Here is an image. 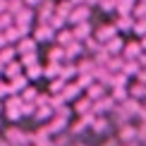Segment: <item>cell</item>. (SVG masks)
<instances>
[{"label": "cell", "instance_id": "cell-1", "mask_svg": "<svg viewBox=\"0 0 146 146\" xmlns=\"http://www.w3.org/2000/svg\"><path fill=\"white\" fill-rule=\"evenodd\" d=\"M117 139H120L122 144H132V141H137V139H139V127H137V125H132V122L120 125V127H117Z\"/></svg>", "mask_w": 146, "mask_h": 146}, {"label": "cell", "instance_id": "cell-2", "mask_svg": "<svg viewBox=\"0 0 146 146\" xmlns=\"http://www.w3.org/2000/svg\"><path fill=\"white\" fill-rule=\"evenodd\" d=\"M117 34H120V31H117V27H115V24H103V27H98V29L94 31V38L98 41V43L106 46L108 41H113Z\"/></svg>", "mask_w": 146, "mask_h": 146}, {"label": "cell", "instance_id": "cell-3", "mask_svg": "<svg viewBox=\"0 0 146 146\" xmlns=\"http://www.w3.org/2000/svg\"><path fill=\"white\" fill-rule=\"evenodd\" d=\"M22 106H24V101L17 98V96H10V98H7V103H5V110H7V117L12 120V122L22 117Z\"/></svg>", "mask_w": 146, "mask_h": 146}, {"label": "cell", "instance_id": "cell-4", "mask_svg": "<svg viewBox=\"0 0 146 146\" xmlns=\"http://www.w3.org/2000/svg\"><path fill=\"white\" fill-rule=\"evenodd\" d=\"M141 55H144L141 41H127V43H125V50H122V58L125 60H139Z\"/></svg>", "mask_w": 146, "mask_h": 146}, {"label": "cell", "instance_id": "cell-5", "mask_svg": "<svg viewBox=\"0 0 146 146\" xmlns=\"http://www.w3.org/2000/svg\"><path fill=\"white\" fill-rule=\"evenodd\" d=\"M89 12H91V7H89V5H77V7L72 10L70 22H67V24L77 27V24H82V22H89Z\"/></svg>", "mask_w": 146, "mask_h": 146}, {"label": "cell", "instance_id": "cell-6", "mask_svg": "<svg viewBox=\"0 0 146 146\" xmlns=\"http://www.w3.org/2000/svg\"><path fill=\"white\" fill-rule=\"evenodd\" d=\"M55 29L50 27V24H36L34 29V38L36 41H55Z\"/></svg>", "mask_w": 146, "mask_h": 146}, {"label": "cell", "instance_id": "cell-7", "mask_svg": "<svg viewBox=\"0 0 146 146\" xmlns=\"http://www.w3.org/2000/svg\"><path fill=\"white\" fill-rule=\"evenodd\" d=\"M113 24L117 27L120 34H132V29H134V17L132 15H117Z\"/></svg>", "mask_w": 146, "mask_h": 146}, {"label": "cell", "instance_id": "cell-8", "mask_svg": "<svg viewBox=\"0 0 146 146\" xmlns=\"http://www.w3.org/2000/svg\"><path fill=\"white\" fill-rule=\"evenodd\" d=\"M106 89H108L106 84H101V82H94V84H91V86L86 89V96H89V98L96 103V101H101V98H106V96H108V94H106Z\"/></svg>", "mask_w": 146, "mask_h": 146}, {"label": "cell", "instance_id": "cell-9", "mask_svg": "<svg viewBox=\"0 0 146 146\" xmlns=\"http://www.w3.org/2000/svg\"><path fill=\"white\" fill-rule=\"evenodd\" d=\"M72 31H74V41H89L91 38V24L89 22H82V24H77V27H72Z\"/></svg>", "mask_w": 146, "mask_h": 146}, {"label": "cell", "instance_id": "cell-10", "mask_svg": "<svg viewBox=\"0 0 146 146\" xmlns=\"http://www.w3.org/2000/svg\"><path fill=\"white\" fill-rule=\"evenodd\" d=\"M36 43L38 41L34 38V36H24L19 41V46H17V53H22V55H27V53H36Z\"/></svg>", "mask_w": 146, "mask_h": 146}, {"label": "cell", "instance_id": "cell-11", "mask_svg": "<svg viewBox=\"0 0 146 146\" xmlns=\"http://www.w3.org/2000/svg\"><path fill=\"white\" fill-rule=\"evenodd\" d=\"M65 53H67V60H74V58H82L84 53H86V48H84L82 41H72V43L65 48Z\"/></svg>", "mask_w": 146, "mask_h": 146}, {"label": "cell", "instance_id": "cell-12", "mask_svg": "<svg viewBox=\"0 0 146 146\" xmlns=\"http://www.w3.org/2000/svg\"><path fill=\"white\" fill-rule=\"evenodd\" d=\"M125 43H127V41H122V36L117 34L113 41H108V43H106V50L110 53V55H120V53L125 50Z\"/></svg>", "mask_w": 146, "mask_h": 146}, {"label": "cell", "instance_id": "cell-13", "mask_svg": "<svg viewBox=\"0 0 146 146\" xmlns=\"http://www.w3.org/2000/svg\"><path fill=\"white\" fill-rule=\"evenodd\" d=\"M55 41H58V46L67 48L72 41H74V31H72V29H60V31L55 34Z\"/></svg>", "mask_w": 146, "mask_h": 146}, {"label": "cell", "instance_id": "cell-14", "mask_svg": "<svg viewBox=\"0 0 146 146\" xmlns=\"http://www.w3.org/2000/svg\"><path fill=\"white\" fill-rule=\"evenodd\" d=\"M82 86L74 82V84H65V89H62V98L65 101H72V98H79V94H82Z\"/></svg>", "mask_w": 146, "mask_h": 146}, {"label": "cell", "instance_id": "cell-15", "mask_svg": "<svg viewBox=\"0 0 146 146\" xmlns=\"http://www.w3.org/2000/svg\"><path fill=\"white\" fill-rule=\"evenodd\" d=\"M3 70H5V77H7L10 82H12V79H17L19 74H24V72H22L24 65H22V62H10V65H5Z\"/></svg>", "mask_w": 146, "mask_h": 146}, {"label": "cell", "instance_id": "cell-16", "mask_svg": "<svg viewBox=\"0 0 146 146\" xmlns=\"http://www.w3.org/2000/svg\"><path fill=\"white\" fill-rule=\"evenodd\" d=\"M129 98L146 101V84H141V82H134V84L129 86Z\"/></svg>", "mask_w": 146, "mask_h": 146}, {"label": "cell", "instance_id": "cell-17", "mask_svg": "<svg viewBox=\"0 0 146 146\" xmlns=\"http://www.w3.org/2000/svg\"><path fill=\"white\" fill-rule=\"evenodd\" d=\"M117 3V10H115V15H132V10H134V5L139 0H115Z\"/></svg>", "mask_w": 146, "mask_h": 146}, {"label": "cell", "instance_id": "cell-18", "mask_svg": "<svg viewBox=\"0 0 146 146\" xmlns=\"http://www.w3.org/2000/svg\"><path fill=\"white\" fill-rule=\"evenodd\" d=\"M122 72L127 77H139V72H141V65H139V60H127L125 62V67H122Z\"/></svg>", "mask_w": 146, "mask_h": 146}, {"label": "cell", "instance_id": "cell-19", "mask_svg": "<svg viewBox=\"0 0 146 146\" xmlns=\"http://www.w3.org/2000/svg\"><path fill=\"white\" fill-rule=\"evenodd\" d=\"M15 48H3V50H0V70H3L5 67V65H10V62H15Z\"/></svg>", "mask_w": 146, "mask_h": 146}, {"label": "cell", "instance_id": "cell-20", "mask_svg": "<svg viewBox=\"0 0 146 146\" xmlns=\"http://www.w3.org/2000/svg\"><path fill=\"white\" fill-rule=\"evenodd\" d=\"M12 24H15V17H12V12H0V31L10 29Z\"/></svg>", "mask_w": 146, "mask_h": 146}, {"label": "cell", "instance_id": "cell-21", "mask_svg": "<svg viewBox=\"0 0 146 146\" xmlns=\"http://www.w3.org/2000/svg\"><path fill=\"white\" fill-rule=\"evenodd\" d=\"M132 34H134L137 38H144V36H146V19H134V29H132Z\"/></svg>", "mask_w": 146, "mask_h": 146}, {"label": "cell", "instance_id": "cell-22", "mask_svg": "<svg viewBox=\"0 0 146 146\" xmlns=\"http://www.w3.org/2000/svg\"><path fill=\"white\" fill-rule=\"evenodd\" d=\"M27 82H29V77L27 74H19V77H17V79H12V82H10V86H12V91H24V89H27Z\"/></svg>", "mask_w": 146, "mask_h": 146}, {"label": "cell", "instance_id": "cell-23", "mask_svg": "<svg viewBox=\"0 0 146 146\" xmlns=\"http://www.w3.org/2000/svg\"><path fill=\"white\" fill-rule=\"evenodd\" d=\"M22 101H24V103H36V101H38L36 89H34V86H27V89H24V94H22Z\"/></svg>", "mask_w": 146, "mask_h": 146}, {"label": "cell", "instance_id": "cell-24", "mask_svg": "<svg viewBox=\"0 0 146 146\" xmlns=\"http://www.w3.org/2000/svg\"><path fill=\"white\" fill-rule=\"evenodd\" d=\"M24 74H27L29 79H38L41 74H43V67L36 62V65H31V67H27V72H24Z\"/></svg>", "mask_w": 146, "mask_h": 146}, {"label": "cell", "instance_id": "cell-25", "mask_svg": "<svg viewBox=\"0 0 146 146\" xmlns=\"http://www.w3.org/2000/svg\"><path fill=\"white\" fill-rule=\"evenodd\" d=\"M132 17L134 19H146V3H137L134 10H132Z\"/></svg>", "mask_w": 146, "mask_h": 146}, {"label": "cell", "instance_id": "cell-26", "mask_svg": "<svg viewBox=\"0 0 146 146\" xmlns=\"http://www.w3.org/2000/svg\"><path fill=\"white\" fill-rule=\"evenodd\" d=\"M38 62V55L36 53H27V55H22V65L24 67H31V65Z\"/></svg>", "mask_w": 146, "mask_h": 146}, {"label": "cell", "instance_id": "cell-27", "mask_svg": "<svg viewBox=\"0 0 146 146\" xmlns=\"http://www.w3.org/2000/svg\"><path fill=\"white\" fill-rule=\"evenodd\" d=\"M41 3H43V0H24V5H27V7H38Z\"/></svg>", "mask_w": 146, "mask_h": 146}, {"label": "cell", "instance_id": "cell-28", "mask_svg": "<svg viewBox=\"0 0 146 146\" xmlns=\"http://www.w3.org/2000/svg\"><path fill=\"white\" fill-rule=\"evenodd\" d=\"M0 12H10V0H0Z\"/></svg>", "mask_w": 146, "mask_h": 146}, {"label": "cell", "instance_id": "cell-29", "mask_svg": "<svg viewBox=\"0 0 146 146\" xmlns=\"http://www.w3.org/2000/svg\"><path fill=\"white\" fill-rule=\"evenodd\" d=\"M137 82L146 84V67H141V72H139V77H137Z\"/></svg>", "mask_w": 146, "mask_h": 146}, {"label": "cell", "instance_id": "cell-30", "mask_svg": "<svg viewBox=\"0 0 146 146\" xmlns=\"http://www.w3.org/2000/svg\"><path fill=\"white\" fill-rule=\"evenodd\" d=\"M5 43H7V38H5V34H3V31H0V48H3Z\"/></svg>", "mask_w": 146, "mask_h": 146}, {"label": "cell", "instance_id": "cell-31", "mask_svg": "<svg viewBox=\"0 0 146 146\" xmlns=\"http://www.w3.org/2000/svg\"><path fill=\"white\" fill-rule=\"evenodd\" d=\"M72 5H86V0H70Z\"/></svg>", "mask_w": 146, "mask_h": 146}, {"label": "cell", "instance_id": "cell-32", "mask_svg": "<svg viewBox=\"0 0 146 146\" xmlns=\"http://www.w3.org/2000/svg\"><path fill=\"white\" fill-rule=\"evenodd\" d=\"M86 5L91 7V5H101V0H86Z\"/></svg>", "mask_w": 146, "mask_h": 146}, {"label": "cell", "instance_id": "cell-33", "mask_svg": "<svg viewBox=\"0 0 146 146\" xmlns=\"http://www.w3.org/2000/svg\"><path fill=\"white\" fill-rule=\"evenodd\" d=\"M139 41H141V48H144V53H146V36H144V38H139Z\"/></svg>", "mask_w": 146, "mask_h": 146}, {"label": "cell", "instance_id": "cell-34", "mask_svg": "<svg viewBox=\"0 0 146 146\" xmlns=\"http://www.w3.org/2000/svg\"><path fill=\"white\" fill-rule=\"evenodd\" d=\"M3 110H5V106H3V103H0V113H3Z\"/></svg>", "mask_w": 146, "mask_h": 146}, {"label": "cell", "instance_id": "cell-35", "mask_svg": "<svg viewBox=\"0 0 146 146\" xmlns=\"http://www.w3.org/2000/svg\"><path fill=\"white\" fill-rule=\"evenodd\" d=\"M122 146H132V144H122Z\"/></svg>", "mask_w": 146, "mask_h": 146}, {"label": "cell", "instance_id": "cell-36", "mask_svg": "<svg viewBox=\"0 0 146 146\" xmlns=\"http://www.w3.org/2000/svg\"><path fill=\"white\" fill-rule=\"evenodd\" d=\"M139 3H146V0H139Z\"/></svg>", "mask_w": 146, "mask_h": 146}]
</instances>
